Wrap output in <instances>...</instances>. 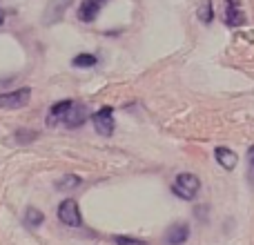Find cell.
Wrapping results in <instances>:
<instances>
[{"label": "cell", "mask_w": 254, "mask_h": 245, "mask_svg": "<svg viewBox=\"0 0 254 245\" xmlns=\"http://www.w3.org/2000/svg\"><path fill=\"white\" fill-rule=\"evenodd\" d=\"M248 176H250V183L254 185V147H250V152H248Z\"/></svg>", "instance_id": "cell-18"}, {"label": "cell", "mask_w": 254, "mask_h": 245, "mask_svg": "<svg viewBox=\"0 0 254 245\" xmlns=\"http://www.w3.org/2000/svg\"><path fill=\"white\" fill-rule=\"evenodd\" d=\"M31 101V87H20L0 94V110H22Z\"/></svg>", "instance_id": "cell-3"}, {"label": "cell", "mask_w": 254, "mask_h": 245, "mask_svg": "<svg viewBox=\"0 0 254 245\" xmlns=\"http://www.w3.org/2000/svg\"><path fill=\"white\" fill-rule=\"evenodd\" d=\"M58 221L67 228H80L83 225V216L78 210V201L76 198H65V201L58 205Z\"/></svg>", "instance_id": "cell-2"}, {"label": "cell", "mask_w": 254, "mask_h": 245, "mask_svg": "<svg viewBox=\"0 0 254 245\" xmlns=\"http://www.w3.org/2000/svg\"><path fill=\"white\" fill-rule=\"evenodd\" d=\"M69 105H71L69 98L54 103V105L49 107L47 116H45V125H47V127H58L63 122V116H65V112H67V107H69Z\"/></svg>", "instance_id": "cell-9"}, {"label": "cell", "mask_w": 254, "mask_h": 245, "mask_svg": "<svg viewBox=\"0 0 254 245\" xmlns=\"http://www.w3.org/2000/svg\"><path fill=\"white\" fill-rule=\"evenodd\" d=\"M25 223H27V228L38 230L40 225L45 223V214L38 210V207H27L25 210Z\"/></svg>", "instance_id": "cell-13"}, {"label": "cell", "mask_w": 254, "mask_h": 245, "mask_svg": "<svg viewBox=\"0 0 254 245\" xmlns=\"http://www.w3.org/2000/svg\"><path fill=\"white\" fill-rule=\"evenodd\" d=\"M38 138V131H31V129H25V127H20V129H16V134L11 136V140L16 145H29L31 140Z\"/></svg>", "instance_id": "cell-15"}, {"label": "cell", "mask_w": 254, "mask_h": 245, "mask_svg": "<svg viewBox=\"0 0 254 245\" xmlns=\"http://www.w3.org/2000/svg\"><path fill=\"white\" fill-rule=\"evenodd\" d=\"M71 65L76 69H89V67H96L98 65V56L96 54H76L71 58Z\"/></svg>", "instance_id": "cell-12"}, {"label": "cell", "mask_w": 254, "mask_h": 245, "mask_svg": "<svg viewBox=\"0 0 254 245\" xmlns=\"http://www.w3.org/2000/svg\"><path fill=\"white\" fill-rule=\"evenodd\" d=\"M107 2H110V0H83L78 7V20L85 22V25H92Z\"/></svg>", "instance_id": "cell-7"}, {"label": "cell", "mask_w": 254, "mask_h": 245, "mask_svg": "<svg viewBox=\"0 0 254 245\" xmlns=\"http://www.w3.org/2000/svg\"><path fill=\"white\" fill-rule=\"evenodd\" d=\"M198 189H201V181H198V176L192 174V172L179 174L174 179V183H172V192L179 198H183V201H194Z\"/></svg>", "instance_id": "cell-1"}, {"label": "cell", "mask_w": 254, "mask_h": 245, "mask_svg": "<svg viewBox=\"0 0 254 245\" xmlns=\"http://www.w3.org/2000/svg\"><path fill=\"white\" fill-rule=\"evenodd\" d=\"M225 22L230 27H241L246 25V13L239 7V0H228V7H225Z\"/></svg>", "instance_id": "cell-10"}, {"label": "cell", "mask_w": 254, "mask_h": 245, "mask_svg": "<svg viewBox=\"0 0 254 245\" xmlns=\"http://www.w3.org/2000/svg\"><path fill=\"white\" fill-rule=\"evenodd\" d=\"M71 0H49L47 7H45L43 11V25H56V22L63 20V16H65V11L69 9Z\"/></svg>", "instance_id": "cell-6"}, {"label": "cell", "mask_w": 254, "mask_h": 245, "mask_svg": "<svg viewBox=\"0 0 254 245\" xmlns=\"http://www.w3.org/2000/svg\"><path fill=\"white\" fill-rule=\"evenodd\" d=\"M190 239V225L188 223H174L167 228L165 243L167 245H183Z\"/></svg>", "instance_id": "cell-8"}, {"label": "cell", "mask_w": 254, "mask_h": 245, "mask_svg": "<svg viewBox=\"0 0 254 245\" xmlns=\"http://www.w3.org/2000/svg\"><path fill=\"white\" fill-rule=\"evenodd\" d=\"M87 119H89L87 107H85L83 103H78V101H71V105L67 107L65 116H63L61 125L69 127V129H78V127H83L85 122H87Z\"/></svg>", "instance_id": "cell-5"}, {"label": "cell", "mask_w": 254, "mask_h": 245, "mask_svg": "<svg viewBox=\"0 0 254 245\" xmlns=\"http://www.w3.org/2000/svg\"><path fill=\"white\" fill-rule=\"evenodd\" d=\"M80 176H76V174H67V176H63L61 181L56 183V189H61V192H71V189H76V187H80Z\"/></svg>", "instance_id": "cell-14"}, {"label": "cell", "mask_w": 254, "mask_h": 245, "mask_svg": "<svg viewBox=\"0 0 254 245\" xmlns=\"http://www.w3.org/2000/svg\"><path fill=\"white\" fill-rule=\"evenodd\" d=\"M92 125H94V129H96V134L112 136V134H114V127H116V122H114V107L105 105V107H101L96 114H92Z\"/></svg>", "instance_id": "cell-4"}, {"label": "cell", "mask_w": 254, "mask_h": 245, "mask_svg": "<svg viewBox=\"0 0 254 245\" xmlns=\"http://www.w3.org/2000/svg\"><path fill=\"white\" fill-rule=\"evenodd\" d=\"M214 156H216V161H219V165L223 167V170H234L237 167V154L232 152L230 147H216L214 149Z\"/></svg>", "instance_id": "cell-11"}, {"label": "cell", "mask_w": 254, "mask_h": 245, "mask_svg": "<svg viewBox=\"0 0 254 245\" xmlns=\"http://www.w3.org/2000/svg\"><path fill=\"white\" fill-rule=\"evenodd\" d=\"M212 18H214V9H212V0H201V4H198V20L205 22V25H210Z\"/></svg>", "instance_id": "cell-16"}, {"label": "cell", "mask_w": 254, "mask_h": 245, "mask_svg": "<svg viewBox=\"0 0 254 245\" xmlns=\"http://www.w3.org/2000/svg\"><path fill=\"white\" fill-rule=\"evenodd\" d=\"M114 245H149V243H147V241H143V239L121 237V234H116V237H114Z\"/></svg>", "instance_id": "cell-17"}]
</instances>
